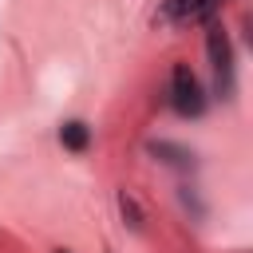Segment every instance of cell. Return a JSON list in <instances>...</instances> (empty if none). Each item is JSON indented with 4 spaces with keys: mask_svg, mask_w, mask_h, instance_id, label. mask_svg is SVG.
Masks as SVG:
<instances>
[{
    "mask_svg": "<svg viewBox=\"0 0 253 253\" xmlns=\"http://www.w3.org/2000/svg\"><path fill=\"white\" fill-rule=\"evenodd\" d=\"M206 55H210V67H213V87L221 99L233 95V47H229V36L221 24H210L206 32Z\"/></svg>",
    "mask_w": 253,
    "mask_h": 253,
    "instance_id": "1",
    "label": "cell"
},
{
    "mask_svg": "<svg viewBox=\"0 0 253 253\" xmlns=\"http://www.w3.org/2000/svg\"><path fill=\"white\" fill-rule=\"evenodd\" d=\"M170 107L182 119H198L206 111V91L186 63H174V71H170Z\"/></svg>",
    "mask_w": 253,
    "mask_h": 253,
    "instance_id": "2",
    "label": "cell"
},
{
    "mask_svg": "<svg viewBox=\"0 0 253 253\" xmlns=\"http://www.w3.org/2000/svg\"><path fill=\"white\" fill-rule=\"evenodd\" d=\"M221 4L225 0H166L158 16L166 24H210Z\"/></svg>",
    "mask_w": 253,
    "mask_h": 253,
    "instance_id": "3",
    "label": "cell"
},
{
    "mask_svg": "<svg viewBox=\"0 0 253 253\" xmlns=\"http://www.w3.org/2000/svg\"><path fill=\"white\" fill-rule=\"evenodd\" d=\"M59 142H63L67 150L83 154V150L91 146V126H87L83 119H71V123H63V126H59Z\"/></svg>",
    "mask_w": 253,
    "mask_h": 253,
    "instance_id": "4",
    "label": "cell"
},
{
    "mask_svg": "<svg viewBox=\"0 0 253 253\" xmlns=\"http://www.w3.org/2000/svg\"><path fill=\"white\" fill-rule=\"evenodd\" d=\"M150 154H158L162 162H174V166H186L190 162V150H182L174 142H150Z\"/></svg>",
    "mask_w": 253,
    "mask_h": 253,
    "instance_id": "5",
    "label": "cell"
},
{
    "mask_svg": "<svg viewBox=\"0 0 253 253\" xmlns=\"http://www.w3.org/2000/svg\"><path fill=\"white\" fill-rule=\"evenodd\" d=\"M119 213L126 217V225H130V229H142V210L134 206V198H126V194H119Z\"/></svg>",
    "mask_w": 253,
    "mask_h": 253,
    "instance_id": "6",
    "label": "cell"
},
{
    "mask_svg": "<svg viewBox=\"0 0 253 253\" xmlns=\"http://www.w3.org/2000/svg\"><path fill=\"white\" fill-rule=\"evenodd\" d=\"M55 253H71V249H55Z\"/></svg>",
    "mask_w": 253,
    "mask_h": 253,
    "instance_id": "7",
    "label": "cell"
}]
</instances>
